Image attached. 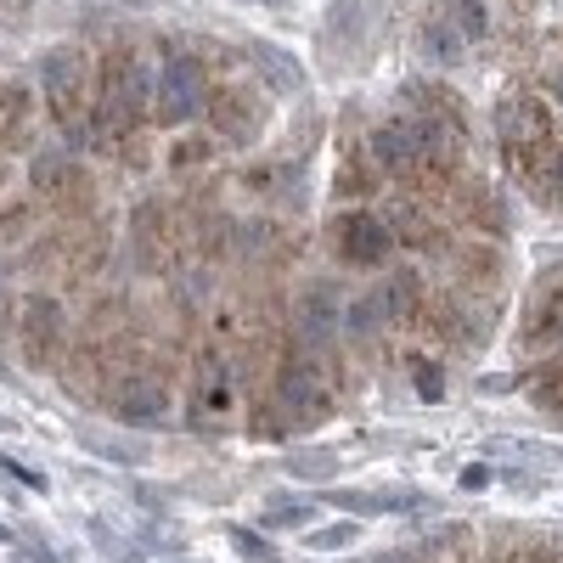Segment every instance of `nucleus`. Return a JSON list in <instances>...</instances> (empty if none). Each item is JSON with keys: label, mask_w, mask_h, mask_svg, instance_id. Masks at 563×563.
<instances>
[{"label": "nucleus", "mask_w": 563, "mask_h": 563, "mask_svg": "<svg viewBox=\"0 0 563 563\" xmlns=\"http://www.w3.org/2000/svg\"><path fill=\"white\" fill-rule=\"evenodd\" d=\"M501 563H563V552H558V547H547V541H536V547H519V552H507Z\"/></svg>", "instance_id": "28"}, {"label": "nucleus", "mask_w": 563, "mask_h": 563, "mask_svg": "<svg viewBox=\"0 0 563 563\" xmlns=\"http://www.w3.org/2000/svg\"><path fill=\"white\" fill-rule=\"evenodd\" d=\"M456 23H462V34H485V0H462V7H456Z\"/></svg>", "instance_id": "29"}, {"label": "nucleus", "mask_w": 563, "mask_h": 563, "mask_svg": "<svg viewBox=\"0 0 563 563\" xmlns=\"http://www.w3.org/2000/svg\"><path fill=\"white\" fill-rule=\"evenodd\" d=\"M507 164L525 180V192L536 203L563 214V147L558 141H541V147H507Z\"/></svg>", "instance_id": "7"}, {"label": "nucleus", "mask_w": 563, "mask_h": 563, "mask_svg": "<svg viewBox=\"0 0 563 563\" xmlns=\"http://www.w3.org/2000/svg\"><path fill=\"white\" fill-rule=\"evenodd\" d=\"M496 135H501V147H541V141H552L547 102L530 97V90H512V97L496 108Z\"/></svg>", "instance_id": "10"}, {"label": "nucleus", "mask_w": 563, "mask_h": 563, "mask_svg": "<svg viewBox=\"0 0 563 563\" xmlns=\"http://www.w3.org/2000/svg\"><path fill=\"white\" fill-rule=\"evenodd\" d=\"M417 389L429 395V400H440V395H445V372L429 366V361H417Z\"/></svg>", "instance_id": "30"}, {"label": "nucleus", "mask_w": 563, "mask_h": 563, "mask_svg": "<svg viewBox=\"0 0 563 563\" xmlns=\"http://www.w3.org/2000/svg\"><path fill=\"white\" fill-rule=\"evenodd\" d=\"M0 467H7V474H18V479H23L29 490H45V479L34 474V467H23V462H12V456H0Z\"/></svg>", "instance_id": "33"}, {"label": "nucleus", "mask_w": 563, "mask_h": 563, "mask_svg": "<svg viewBox=\"0 0 563 563\" xmlns=\"http://www.w3.org/2000/svg\"><path fill=\"white\" fill-rule=\"evenodd\" d=\"M422 45H429V57H440V63H456V57H462V40H456V29H445V23L422 29Z\"/></svg>", "instance_id": "23"}, {"label": "nucleus", "mask_w": 563, "mask_h": 563, "mask_svg": "<svg viewBox=\"0 0 563 563\" xmlns=\"http://www.w3.org/2000/svg\"><path fill=\"white\" fill-rule=\"evenodd\" d=\"M198 108H209V102H203V57L169 52L164 68H158V90H153V119L175 130V124L192 119Z\"/></svg>", "instance_id": "2"}, {"label": "nucleus", "mask_w": 563, "mask_h": 563, "mask_svg": "<svg viewBox=\"0 0 563 563\" xmlns=\"http://www.w3.org/2000/svg\"><path fill=\"white\" fill-rule=\"evenodd\" d=\"M40 85H45V102H52L57 124L85 135V97H90V63H85V52L57 45V52L40 63Z\"/></svg>", "instance_id": "1"}, {"label": "nucleus", "mask_w": 563, "mask_h": 563, "mask_svg": "<svg viewBox=\"0 0 563 563\" xmlns=\"http://www.w3.org/2000/svg\"><path fill=\"white\" fill-rule=\"evenodd\" d=\"M243 52H249V63L265 74L271 90H305V68H299L288 52H276V45H265V40H249Z\"/></svg>", "instance_id": "15"}, {"label": "nucleus", "mask_w": 563, "mask_h": 563, "mask_svg": "<svg viewBox=\"0 0 563 563\" xmlns=\"http://www.w3.org/2000/svg\"><path fill=\"white\" fill-rule=\"evenodd\" d=\"M265 7H271V0H265Z\"/></svg>", "instance_id": "41"}, {"label": "nucleus", "mask_w": 563, "mask_h": 563, "mask_svg": "<svg viewBox=\"0 0 563 563\" xmlns=\"http://www.w3.org/2000/svg\"><path fill=\"white\" fill-rule=\"evenodd\" d=\"M135 254H141V265H164V209L158 203H147L135 214Z\"/></svg>", "instance_id": "18"}, {"label": "nucleus", "mask_w": 563, "mask_h": 563, "mask_svg": "<svg viewBox=\"0 0 563 563\" xmlns=\"http://www.w3.org/2000/svg\"><path fill=\"white\" fill-rule=\"evenodd\" d=\"M355 536H361V525H355V519H344V525H333V530H316V536H310V547L333 552V547H350Z\"/></svg>", "instance_id": "26"}, {"label": "nucleus", "mask_w": 563, "mask_h": 563, "mask_svg": "<svg viewBox=\"0 0 563 563\" xmlns=\"http://www.w3.org/2000/svg\"><path fill=\"white\" fill-rule=\"evenodd\" d=\"M366 158L378 164L389 180L429 186V164H422V147H417V135H411V124H406V119L372 130V135H366Z\"/></svg>", "instance_id": "6"}, {"label": "nucleus", "mask_w": 563, "mask_h": 563, "mask_svg": "<svg viewBox=\"0 0 563 563\" xmlns=\"http://www.w3.org/2000/svg\"><path fill=\"white\" fill-rule=\"evenodd\" d=\"M220 355H209V366H198V389H192V422L209 434H220L231 422V378L225 366H214Z\"/></svg>", "instance_id": "13"}, {"label": "nucleus", "mask_w": 563, "mask_h": 563, "mask_svg": "<svg viewBox=\"0 0 563 563\" xmlns=\"http://www.w3.org/2000/svg\"><path fill=\"white\" fill-rule=\"evenodd\" d=\"M276 406H288L294 429L321 422L327 417V384H321V372L310 361H288V366H282V378H276Z\"/></svg>", "instance_id": "11"}, {"label": "nucleus", "mask_w": 563, "mask_h": 563, "mask_svg": "<svg viewBox=\"0 0 563 563\" xmlns=\"http://www.w3.org/2000/svg\"><path fill=\"white\" fill-rule=\"evenodd\" d=\"M130 7H153V0H130Z\"/></svg>", "instance_id": "39"}, {"label": "nucleus", "mask_w": 563, "mask_h": 563, "mask_svg": "<svg viewBox=\"0 0 563 563\" xmlns=\"http://www.w3.org/2000/svg\"><path fill=\"white\" fill-rule=\"evenodd\" d=\"M288 467L294 479H333L339 474V451H288Z\"/></svg>", "instance_id": "20"}, {"label": "nucleus", "mask_w": 563, "mask_h": 563, "mask_svg": "<svg viewBox=\"0 0 563 563\" xmlns=\"http://www.w3.org/2000/svg\"><path fill=\"white\" fill-rule=\"evenodd\" d=\"M333 249L350 265H384V254L395 249V231L384 214H339L333 220Z\"/></svg>", "instance_id": "8"}, {"label": "nucleus", "mask_w": 563, "mask_h": 563, "mask_svg": "<svg viewBox=\"0 0 563 563\" xmlns=\"http://www.w3.org/2000/svg\"><path fill=\"white\" fill-rule=\"evenodd\" d=\"M525 344H563V282L536 299L530 321H525Z\"/></svg>", "instance_id": "17"}, {"label": "nucleus", "mask_w": 563, "mask_h": 563, "mask_svg": "<svg viewBox=\"0 0 563 563\" xmlns=\"http://www.w3.org/2000/svg\"><path fill=\"white\" fill-rule=\"evenodd\" d=\"M231 541H238V552H243V558H265V541H260V536H249V530H231Z\"/></svg>", "instance_id": "34"}, {"label": "nucleus", "mask_w": 563, "mask_h": 563, "mask_svg": "<svg viewBox=\"0 0 563 563\" xmlns=\"http://www.w3.org/2000/svg\"><path fill=\"white\" fill-rule=\"evenodd\" d=\"M209 153H214L209 141H180V147H175V164H180V169H186V164H209Z\"/></svg>", "instance_id": "31"}, {"label": "nucleus", "mask_w": 563, "mask_h": 563, "mask_svg": "<svg viewBox=\"0 0 563 563\" xmlns=\"http://www.w3.org/2000/svg\"><path fill=\"white\" fill-rule=\"evenodd\" d=\"M265 525H271V530H299V525H310V507H299V501H294V507H271Z\"/></svg>", "instance_id": "27"}, {"label": "nucleus", "mask_w": 563, "mask_h": 563, "mask_svg": "<svg viewBox=\"0 0 563 563\" xmlns=\"http://www.w3.org/2000/svg\"><path fill=\"white\" fill-rule=\"evenodd\" d=\"M7 321H12V299H7V294H0V327H7Z\"/></svg>", "instance_id": "38"}, {"label": "nucleus", "mask_w": 563, "mask_h": 563, "mask_svg": "<svg viewBox=\"0 0 563 563\" xmlns=\"http://www.w3.org/2000/svg\"><path fill=\"white\" fill-rule=\"evenodd\" d=\"M384 220L395 231V243H406V249H440V225H434V214L422 209L417 198H389Z\"/></svg>", "instance_id": "14"}, {"label": "nucleus", "mask_w": 563, "mask_h": 563, "mask_svg": "<svg viewBox=\"0 0 563 563\" xmlns=\"http://www.w3.org/2000/svg\"><path fill=\"white\" fill-rule=\"evenodd\" d=\"M108 406H113V417H124V422H164L169 417V389H164V378L158 372H147V366H124L119 378L108 384Z\"/></svg>", "instance_id": "4"}, {"label": "nucleus", "mask_w": 563, "mask_h": 563, "mask_svg": "<svg viewBox=\"0 0 563 563\" xmlns=\"http://www.w3.org/2000/svg\"><path fill=\"white\" fill-rule=\"evenodd\" d=\"M530 395H536L541 411H563V361H552V366L536 372V378H530Z\"/></svg>", "instance_id": "21"}, {"label": "nucleus", "mask_w": 563, "mask_h": 563, "mask_svg": "<svg viewBox=\"0 0 563 563\" xmlns=\"http://www.w3.org/2000/svg\"><path fill=\"white\" fill-rule=\"evenodd\" d=\"M378 563H417V558H411V552H384Z\"/></svg>", "instance_id": "37"}, {"label": "nucleus", "mask_w": 563, "mask_h": 563, "mask_svg": "<svg viewBox=\"0 0 563 563\" xmlns=\"http://www.w3.org/2000/svg\"><path fill=\"white\" fill-rule=\"evenodd\" d=\"M462 265H467V276H490V271H496V254H490V249H467Z\"/></svg>", "instance_id": "32"}, {"label": "nucleus", "mask_w": 563, "mask_h": 563, "mask_svg": "<svg viewBox=\"0 0 563 563\" xmlns=\"http://www.w3.org/2000/svg\"><path fill=\"white\" fill-rule=\"evenodd\" d=\"M34 186H40V192L52 198L63 214H85L90 198H97V192H90V175H85L68 153H40V158H34Z\"/></svg>", "instance_id": "9"}, {"label": "nucleus", "mask_w": 563, "mask_h": 563, "mask_svg": "<svg viewBox=\"0 0 563 563\" xmlns=\"http://www.w3.org/2000/svg\"><path fill=\"white\" fill-rule=\"evenodd\" d=\"M339 192H344V198H366V192H372V175H366V164H361V158H350V164H344Z\"/></svg>", "instance_id": "25"}, {"label": "nucleus", "mask_w": 563, "mask_h": 563, "mask_svg": "<svg viewBox=\"0 0 563 563\" xmlns=\"http://www.w3.org/2000/svg\"><path fill=\"white\" fill-rule=\"evenodd\" d=\"M18 333H23V366L45 372L57 361V344H63V305L52 294H29L18 305Z\"/></svg>", "instance_id": "5"}, {"label": "nucleus", "mask_w": 563, "mask_h": 563, "mask_svg": "<svg viewBox=\"0 0 563 563\" xmlns=\"http://www.w3.org/2000/svg\"><path fill=\"white\" fill-rule=\"evenodd\" d=\"M490 474H485V467H467V474H462V490H479Z\"/></svg>", "instance_id": "35"}, {"label": "nucleus", "mask_w": 563, "mask_h": 563, "mask_svg": "<svg viewBox=\"0 0 563 563\" xmlns=\"http://www.w3.org/2000/svg\"><path fill=\"white\" fill-rule=\"evenodd\" d=\"M265 119H271V97L260 85H220L209 97V130L220 141H243L249 147V141H260Z\"/></svg>", "instance_id": "3"}, {"label": "nucleus", "mask_w": 563, "mask_h": 563, "mask_svg": "<svg viewBox=\"0 0 563 563\" xmlns=\"http://www.w3.org/2000/svg\"><path fill=\"white\" fill-rule=\"evenodd\" d=\"M547 90H552V102L563 108V68H552V74H547Z\"/></svg>", "instance_id": "36"}, {"label": "nucleus", "mask_w": 563, "mask_h": 563, "mask_svg": "<svg viewBox=\"0 0 563 563\" xmlns=\"http://www.w3.org/2000/svg\"><path fill=\"white\" fill-rule=\"evenodd\" d=\"M378 321H389V310H384V299H378V294H366V299L355 305V316H350V333H372Z\"/></svg>", "instance_id": "24"}, {"label": "nucleus", "mask_w": 563, "mask_h": 563, "mask_svg": "<svg viewBox=\"0 0 563 563\" xmlns=\"http://www.w3.org/2000/svg\"><path fill=\"white\" fill-rule=\"evenodd\" d=\"M29 113H34V97H29V85H0V135L18 141L29 130Z\"/></svg>", "instance_id": "19"}, {"label": "nucleus", "mask_w": 563, "mask_h": 563, "mask_svg": "<svg viewBox=\"0 0 563 563\" xmlns=\"http://www.w3.org/2000/svg\"><path fill=\"white\" fill-rule=\"evenodd\" d=\"M389 321H417L422 316V276L417 271H389L384 276V288H378Z\"/></svg>", "instance_id": "16"}, {"label": "nucleus", "mask_w": 563, "mask_h": 563, "mask_svg": "<svg viewBox=\"0 0 563 563\" xmlns=\"http://www.w3.org/2000/svg\"><path fill=\"white\" fill-rule=\"evenodd\" d=\"M294 333L305 344H327L339 333V288L333 282H305L294 294Z\"/></svg>", "instance_id": "12"}, {"label": "nucleus", "mask_w": 563, "mask_h": 563, "mask_svg": "<svg viewBox=\"0 0 563 563\" xmlns=\"http://www.w3.org/2000/svg\"><path fill=\"white\" fill-rule=\"evenodd\" d=\"M265 243H271L265 220H238V225H231V249H238V254H260Z\"/></svg>", "instance_id": "22"}, {"label": "nucleus", "mask_w": 563, "mask_h": 563, "mask_svg": "<svg viewBox=\"0 0 563 563\" xmlns=\"http://www.w3.org/2000/svg\"><path fill=\"white\" fill-rule=\"evenodd\" d=\"M0 541H12V536H7V525H0Z\"/></svg>", "instance_id": "40"}]
</instances>
